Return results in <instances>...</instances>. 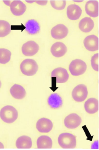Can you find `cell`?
<instances>
[{
	"instance_id": "5bb4252c",
	"label": "cell",
	"mask_w": 99,
	"mask_h": 150,
	"mask_svg": "<svg viewBox=\"0 0 99 150\" xmlns=\"http://www.w3.org/2000/svg\"><path fill=\"white\" fill-rule=\"evenodd\" d=\"M51 51L54 57H60L65 55L67 51V48L64 43L57 42L52 45Z\"/></svg>"
},
{
	"instance_id": "d6986e66",
	"label": "cell",
	"mask_w": 99,
	"mask_h": 150,
	"mask_svg": "<svg viewBox=\"0 0 99 150\" xmlns=\"http://www.w3.org/2000/svg\"><path fill=\"white\" fill-rule=\"evenodd\" d=\"M32 144L31 138L26 136L19 137L15 143L16 147L18 149H30L32 147Z\"/></svg>"
},
{
	"instance_id": "2e32d148",
	"label": "cell",
	"mask_w": 99,
	"mask_h": 150,
	"mask_svg": "<svg viewBox=\"0 0 99 150\" xmlns=\"http://www.w3.org/2000/svg\"><path fill=\"white\" fill-rule=\"evenodd\" d=\"M10 93L15 99L21 100L25 98L26 96L25 90L21 85L15 84L10 89Z\"/></svg>"
},
{
	"instance_id": "ac0fdd59",
	"label": "cell",
	"mask_w": 99,
	"mask_h": 150,
	"mask_svg": "<svg viewBox=\"0 0 99 150\" xmlns=\"http://www.w3.org/2000/svg\"><path fill=\"white\" fill-rule=\"evenodd\" d=\"M94 23L92 19L86 17L81 20L79 22V27L81 31L84 33H89L93 28Z\"/></svg>"
},
{
	"instance_id": "7402d4cb",
	"label": "cell",
	"mask_w": 99,
	"mask_h": 150,
	"mask_svg": "<svg viewBox=\"0 0 99 150\" xmlns=\"http://www.w3.org/2000/svg\"><path fill=\"white\" fill-rule=\"evenodd\" d=\"M49 105L53 108L57 109L62 106V100L59 95L53 93L51 95L47 100Z\"/></svg>"
},
{
	"instance_id": "cb8c5ba5",
	"label": "cell",
	"mask_w": 99,
	"mask_h": 150,
	"mask_svg": "<svg viewBox=\"0 0 99 150\" xmlns=\"http://www.w3.org/2000/svg\"><path fill=\"white\" fill-rule=\"evenodd\" d=\"M11 52L6 49H0V64H6L10 61Z\"/></svg>"
},
{
	"instance_id": "8992f818",
	"label": "cell",
	"mask_w": 99,
	"mask_h": 150,
	"mask_svg": "<svg viewBox=\"0 0 99 150\" xmlns=\"http://www.w3.org/2000/svg\"><path fill=\"white\" fill-rule=\"evenodd\" d=\"M39 45L35 41L30 40L23 45L22 52L25 56L31 57L37 53L39 50Z\"/></svg>"
},
{
	"instance_id": "83f0119b",
	"label": "cell",
	"mask_w": 99,
	"mask_h": 150,
	"mask_svg": "<svg viewBox=\"0 0 99 150\" xmlns=\"http://www.w3.org/2000/svg\"><path fill=\"white\" fill-rule=\"evenodd\" d=\"M4 145L0 142V149H4Z\"/></svg>"
},
{
	"instance_id": "5b68a950",
	"label": "cell",
	"mask_w": 99,
	"mask_h": 150,
	"mask_svg": "<svg viewBox=\"0 0 99 150\" xmlns=\"http://www.w3.org/2000/svg\"><path fill=\"white\" fill-rule=\"evenodd\" d=\"M88 94L87 88L83 84H79L75 87L72 93L73 99L78 102L84 101L86 99Z\"/></svg>"
},
{
	"instance_id": "ba28073f",
	"label": "cell",
	"mask_w": 99,
	"mask_h": 150,
	"mask_svg": "<svg viewBox=\"0 0 99 150\" xmlns=\"http://www.w3.org/2000/svg\"><path fill=\"white\" fill-rule=\"evenodd\" d=\"M81 121V119L78 115L72 113L65 117L64 125L69 129H75L80 126Z\"/></svg>"
},
{
	"instance_id": "8fae6325",
	"label": "cell",
	"mask_w": 99,
	"mask_h": 150,
	"mask_svg": "<svg viewBox=\"0 0 99 150\" xmlns=\"http://www.w3.org/2000/svg\"><path fill=\"white\" fill-rule=\"evenodd\" d=\"M10 10L15 16H20L23 15L26 10V6L20 1H14L10 4Z\"/></svg>"
},
{
	"instance_id": "7c38bea8",
	"label": "cell",
	"mask_w": 99,
	"mask_h": 150,
	"mask_svg": "<svg viewBox=\"0 0 99 150\" xmlns=\"http://www.w3.org/2000/svg\"><path fill=\"white\" fill-rule=\"evenodd\" d=\"M53 123L51 120L45 118L39 119L37 123V128L41 133H48L53 128Z\"/></svg>"
},
{
	"instance_id": "44dd1931",
	"label": "cell",
	"mask_w": 99,
	"mask_h": 150,
	"mask_svg": "<svg viewBox=\"0 0 99 150\" xmlns=\"http://www.w3.org/2000/svg\"><path fill=\"white\" fill-rule=\"evenodd\" d=\"M25 30L29 34L34 35L39 32L40 26L39 23L34 19L30 20L26 23Z\"/></svg>"
},
{
	"instance_id": "d4e9b609",
	"label": "cell",
	"mask_w": 99,
	"mask_h": 150,
	"mask_svg": "<svg viewBox=\"0 0 99 150\" xmlns=\"http://www.w3.org/2000/svg\"><path fill=\"white\" fill-rule=\"evenodd\" d=\"M51 4L53 8L57 10H62L66 6L65 1H51Z\"/></svg>"
},
{
	"instance_id": "7a4b0ae2",
	"label": "cell",
	"mask_w": 99,
	"mask_h": 150,
	"mask_svg": "<svg viewBox=\"0 0 99 150\" xmlns=\"http://www.w3.org/2000/svg\"><path fill=\"white\" fill-rule=\"evenodd\" d=\"M39 66L37 62L32 59H27L23 61L20 65L21 72L27 76H32L37 73Z\"/></svg>"
},
{
	"instance_id": "603a6c76",
	"label": "cell",
	"mask_w": 99,
	"mask_h": 150,
	"mask_svg": "<svg viewBox=\"0 0 99 150\" xmlns=\"http://www.w3.org/2000/svg\"><path fill=\"white\" fill-rule=\"evenodd\" d=\"M11 26L7 21L0 20V38L7 36L11 32Z\"/></svg>"
},
{
	"instance_id": "9c48e42d",
	"label": "cell",
	"mask_w": 99,
	"mask_h": 150,
	"mask_svg": "<svg viewBox=\"0 0 99 150\" xmlns=\"http://www.w3.org/2000/svg\"><path fill=\"white\" fill-rule=\"evenodd\" d=\"M68 32V29L65 25L63 24H58L51 29V36L55 39H62L67 36Z\"/></svg>"
},
{
	"instance_id": "3957f363",
	"label": "cell",
	"mask_w": 99,
	"mask_h": 150,
	"mask_svg": "<svg viewBox=\"0 0 99 150\" xmlns=\"http://www.w3.org/2000/svg\"><path fill=\"white\" fill-rule=\"evenodd\" d=\"M59 145L64 149H74L76 146L75 137L69 133H63L59 135L58 138Z\"/></svg>"
},
{
	"instance_id": "484cf974",
	"label": "cell",
	"mask_w": 99,
	"mask_h": 150,
	"mask_svg": "<svg viewBox=\"0 0 99 150\" xmlns=\"http://www.w3.org/2000/svg\"><path fill=\"white\" fill-rule=\"evenodd\" d=\"M91 65L95 71H99V54L98 53L95 54L92 57Z\"/></svg>"
},
{
	"instance_id": "52a82bcc",
	"label": "cell",
	"mask_w": 99,
	"mask_h": 150,
	"mask_svg": "<svg viewBox=\"0 0 99 150\" xmlns=\"http://www.w3.org/2000/svg\"><path fill=\"white\" fill-rule=\"evenodd\" d=\"M52 78H56L57 83H64L68 80L69 75L67 71L62 68H58L53 70L51 72Z\"/></svg>"
},
{
	"instance_id": "f1b7e54d",
	"label": "cell",
	"mask_w": 99,
	"mask_h": 150,
	"mask_svg": "<svg viewBox=\"0 0 99 150\" xmlns=\"http://www.w3.org/2000/svg\"><path fill=\"white\" fill-rule=\"evenodd\" d=\"M1 81H0V88H1Z\"/></svg>"
},
{
	"instance_id": "e0dca14e",
	"label": "cell",
	"mask_w": 99,
	"mask_h": 150,
	"mask_svg": "<svg viewBox=\"0 0 99 150\" xmlns=\"http://www.w3.org/2000/svg\"><path fill=\"white\" fill-rule=\"evenodd\" d=\"M84 107L87 112L90 114L95 113L99 109L98 100L95 98H89L85 102Z\"/></svg>"
},
{
	"instance_id": "4316f807",
	"label": "cell",
	"mask_w": 99,
	"mask_h": 150,
	"mask_svg": "<svg viewBox=\"0 0 99 150\" xmlns=\"http://www.w3.org/2000/svg\"><path fill=\"white\" fill-rule=\"evenodd\" d=\"M36 2L38 3L39 5H42V6L43 5V6H44V5H46L47 3V1H37Z\"/></svg>"
},
{
	"instance_id": "ffe728a7",
	"label": "cell",
	"mask_w": 99,
	"mask_h": 150,
	"mask_svg": "<svg viewBox=\"0 0 99 150\" xmlns=\"http://www.w3.org/2000/svg\"><path fill=\"white\" fill-rule=\"evenodd\" d=\"M37 145L39 149H51L52 146V139L48 136H41L38 139Z\"/></svg>"
},
{
	"instance_id": "277c9868",
	"label": "cell",
	"mask_w": 99,
	"mask_h": 150,
	"mask_svg": "<svg viewBox=\"0 0 99 150\" xmlns=\"http://www.w3.org/2000/svg\"><path fill=\"white\" fill-rule=\"evenodd\" d=\"M86 64L81 59H74L70 64V71L74 76L82 75L86 72Z\"/></svg>"
},
{
	"instance_id": "4fadbf2b",
	"label": "cell",
	"mask_w": 99,
	"mask_h": 150,
	"mask_svg": "<svg viewBox=\"0 0 99 150\" xmlns=\"http://www.w3.org/2000/svg\"><path fill=\"white\" fill-rule=\"evenodd\" d=\"M86 13L90 17L96 18L99 15V2L97 1H89L86 3Z\"/></svg>"
},
{
	"instance_id": "6da1fadb",
	"label": "cell",
	"mask_w": 99,
	"mask_h": 150,
	"mask_svg": "<svg viewBox=\"0 0 99 150\" xmlns=\"http://www.w3.org/2000/svg\"><path fill=\"white\" fill-rule=\"evenodd\" d=\"M18 111L12 106H6L0 111V117L4 122L7 124L14 122L18 119Z\"/></svg>"
},
{
	"instance_id": "9a60e30c",
	"label": "cell",
	"mask_w": 99,
	"mask_h": 150,
	"mask_svg": "<svg viewBox=\"0 0 99 150\" xmlns=\"http://www.w3.org/2000/svg\"><path fill=\"white\" fill-rule=\"evenodd\" d=\"M82 10L81 8L75 4L70 5L67 8V16L71 20H77L81 17Z\"/></svg>"
},
{
	"instance_id": "30bf717a",
	"label": "cell",
	"mask_w": 99,
	"mask_h": 150,
	"mask_svg": "<svg viewBox=\"0 0 99 150\" xmlns=\"http://www.w3.org/2000/svg\"><path fill=\"white\" fill-rule=\"evenodd\" d=\"M85 48L89 51L94 52L99 49V39L97 36L91 35L87 36L84 40Z\"/></svg>"
}]
</instances>
